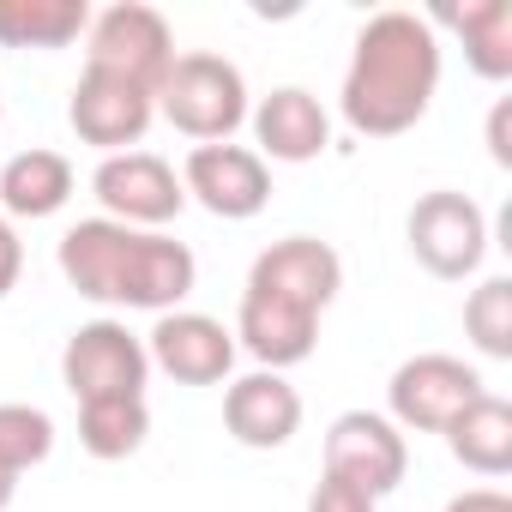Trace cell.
Masks as SVG:
<instances>
[{
  "label": "cell",
  "mask_w": 512,
  "mask_h": 512,
  "mask_svg": "<svg viewBox=\"0 0 512 512\" xmlns=\"http://www.w3.org/2000/svg\"><path fill=\"white\" fill-rule=\"evenodd\" d=\"M440 85V43L416 13H380L368 19L350 79H344V121L368 139L410 133Z\"/></svg>",
  "instance_id": "6da1fadb"
},
{
  "label": "cell",
  "mask_w": 512,
  "mask_h": 512,
  "mask_svg": "<svg viewBox=\"0 0 512 512\" xmlns=\"http://www.w3.org/2000/svg\"><path fill=\"white\" fill-rule=\"evenodd\" d=\"M169 61H175L169 25H163V13L139 7V0H127V7H109V13L91 25V67H97V73L133 79V85H145V91L157 97Z\"/></svg>",
  "instance_id": "5b68a950"
},
{
  "label": "cell",
  "mask_w": 512,
  "mask_h": 512,
  "mask_svg": "<svg viewBox=\"0 0 512 512\" xmlns=\"http://www.w3.org/2000/svg\"><path fill=\"white\" fill-rule=\"evenodd\" d=\"M151 434V410L145 398H103V404H79V440L91 458H133Z\"/></svg>",
  "instance_id": "7402d4cb"
},
{
  "label": "cell",
  "mask_w": 512,
  "mask_h": 512,
  "mask_svg": "<svg viewBox=\"0 0 512 512\" xmlns=\"http://www.w3.org/2000/svg\"><path fill=\"white\" fill-rule=\"evenodd\" d=\"M476 398H482V380L452 356H416L392 374V416L422 434H446Z\"/></svg>",
  "instance_id": "52a82bcc"
},
{
  "label": "cell",
  "mask_w": 512,
  "mask_h": 512,
  "mask_svg": "<svg viewBox=\"0 0 512 512\" xmlns=\"http://www.w3.org/2000/svg\"><path fill=\"white\" fill-rule=\"evenodd\" d=\"M404 464H410L404 458V440H398V428L386 416L350 410L326 434V476L344 482V488H356V494H368V500L392 494L404 482Z\"/></svg>",
  "instance_id": "8992f818"
},
{
  "label": "cell",
  "mask_w": 512,
  "mask_h": 512,
  "mask_svg": "<svg viewBox=\"0 0 512 512\" xmlns=\"http://www.w3.org/2000/svg\"><path fill=\"white\" fill-rule=\"evenodd\" d=\"M410 253L434 272V278H470L488 253V223L482 205L464 193H428L410 211Z\"/></svg>",
  "instance_id": "277c9868"
},
{
  "label": "cell",
  "mask_w": 512,
  "mask_h": 512,
  "mask_svg": "<svg viewBox=\"0 0 512 512\" xmlns=\"http://www.w3.org/2000/svg\"><path fill=\"white\" fill-rule=\"evenodd\" d=\"M73 193V163L61 151H25L0 169V205L13 217H49Z\"/></svg>",
  "instance_id": "d6986e66"
},
{
  "label": "cell",
  "mask_w": 512,
  "mask_h": 512,
  "mask_svg": "<svg viewBox=\"0 0 512 512\" xmlns=\"http://www.w3.org/2000/svg\"><path fill=\"white\" fill-rule=\"evenodd\" d=\"M127 247H133V229L127 223H109V217H91L79 229L61 235V272L79 296L91 302H115V284H121V266H127Z\"/></svg>",
  "instance_id": "2e32d148"
},
{
  "label": "cell",
  "mask_w": 512,
  "mask_h": 512,
  "mask_svg": "<svg viewBox=\"0 0 512 512\" xmlns=\"http://www.w3.org/2000/svg\"><path fill=\"white\" fill-rule=\"evenodd\" d=\"M187 290H193V253L181 241H163V235H133L115 302H127V308H175Z\"/></svg>",
  "instance_id": "9a60e30c"
},
{
  "label": "cell",
  "mask_w": 512,
  "mask_h": 512,
  "mask_svg": "<svg viewBox=\"0 0 512 512\" xmlns=\"http://www.w3.org/2000/svg\"><path fill=\"white\" fill-rule=\"evenodd\" d=\"M446 446H452V458L464 464V470H476V476H506L512 470V404H500V398H476L452 428H446Z\"/></svg>",
  "instance_id": "ac0fdd59"
},
{
  "label": "cell",
  "mask_w": 512,
  "mask_h": 512,
  "mask_svg": "<svg viewBox=\"0 0 512 512\" xmlns=\"http://www.w3.org/2000/svg\"><path fill=\"white\" fill-rule=\"evenodd\" d=\"M314 338H320V314H308V308H296L284 296H266V290H247L241 296V344L260 356L266 368L308 362Z\"/></svg>",
  "instance_id": "5bb4252c"
},
{
  "label": "cell",
  "mask_w": 512,
  "mask_h": 512,
  "mask_svg": "<svg viewBox=\"0 0 512 512\" xmlns=\"http://www.w3.org/2000/svg\"><path fill=\"white\" fill-rule=\"evenodd\" d=\"M85 25V0H0V43L7 49H61Z\"/></svg>",
  "instance_id": "ffe728a7"
},
{
  "label": "cell",
  "mask_w": 512,
  "mask_h": 512,
  "mask_svg": "<svg viewBox=\"0 0 512 512\" xmlns=\"http://www.w3.org/2000/svg\"><path fill=\"white\" fill-rule=\"evenodd\" d=\"M151 356L181 386H217L235 368V338L217 320H205V314H169L151 332Z\"/></svg>",
  "instance_id": "7c38bea8"
},
{
  "label": "cell",
  "mask_w": 512,
  "mask_h": 512,
  "mask_svg": "<svg viewBox=\"0 0 512 512\" xmlns=\"http://www.w3.org/2000/svg\"><path fill=\"white\" fill-rule=\"evenodd\" d=\"M151 109H157V97L145 85L115 79V73H97V67H85V79L73 91V127H79L85 145H103V151L139 145L145 127H151Z\"/></svg>",
  "instance_id": "9c48e42d"
},
{
  "label": "cell",
  "mask_w": 512,
  "mask_h": 512,
  "mask_svg": "<svg viewBox=\"0 0 512 512\" xmlns=\"http://www.w3.org/2000/svg\"><path fill=\"white\" fill-rule=\"evenodd\" d=\"M145 368H151L145 344H139L127 326H115V320H97V326L73 332V344H67V356H61V374H67V386H73L79 404L139 398V392H145Z\"/></svg>",
  "instance_id": "3957f363"
},
{
  "label": "cell",
  "mask_w": 512,
  "mask_h": 512,
  "mask_svg": "<svg viewBox=\"0 0 512 512\" xmlns=\"http://www.w3.org/2000/svg\"><path fill=\"white\" fill-rule=\"evenodd\" d=\"M253 133H260V145L278 157V163H308L326 151V109L308 97V91H272L260 103V115H253Z\"/></svg>",
  "instance_id": "e0dca14e"
},
{
  "label": "cell",
  "mask_w": 512,
  "mask_h": 512,
  "mask_svg": "<svg viewBox=\"0 0 512 512\" xmlns=\"http://www.w3.org/2000/svg\"><path fill=\"white\" fill-rule=\"evenodd\" d=\"M308 512H374V500L368 494H356V488H344V482H320L314 488V500H308Z\"/></svg>",
  "instance_id": "d4e9b609"
},
{
  "label": "cell",
  "mask_w": 512,
  "mask_h": 512,
  "mask_svg": "<svg viewBox=\"0 0 512 512\" xmlns=\"http://www.w3.org/2000/svg\"><path fill=\"white\" fill-rule=\"evenodd\" d=\"M19 266H25V253H19V235L0 223V296H13V284H19Z\"/></svg>",
  "instance_id": "484cf974"
},
{
  "label": "cell",
  "mask_w": 512,
  "mask_h": 512,
  "mask_svg": "<svg viewBox=\"0 0 512 512\" xmlns=\"http://www.w3.org/2000/svg\"><path fill=\"white\" fill-rule=\"evenodd\" d=\"M223 422H229V434H235L241 446L272 452V446H284V440L302 428V398H296V386L278 380V374H247V380L229 386Z\"/></svg>",
  "instance_id": "4fadbf2b"
},
{
  "label": "cell",
  "mask_w": 512,
  "mask_h": 512,
  "mask_svg": "<svg viewBox=\"0 0 512 512\" xmlns=\"http://www.w3.org/2000/svg\"><path fill=\"white\" fill-rule=\"evenodd\" d=\"M446 512H512V500H506L500 488H470V494H458Z\"/></svg>",
  "instance_id": "4316f807"
},
{
  "label": "cell",
  "mask_w": 512,
  "mask_h": 512,
  "mask_svg": "<svg viewBox=\"0 0 512 512\" xmlns=\"http://www.w3.org/2000/svg\"><path fill=\"white\" fill-rule=\"evenodd\" d=\"M506 121H512V103H494V115H488V151H494V163H512V139H506Z\"/></svg>",
  "instance_id": "83f0119b"
},
{
  "label": "cell",
  "mask_w": 512,
  "mask_h": 512,
  "mask_svg": "<svg viewBox=\"0 0 512 512\" xmlns=\"http://www.w3.org/2000/svg\"><path fill=\"white\" fill-rule=\"evenodd\" d=\"M13 488H19V476H7V470H0V512L13 506Z\"/></svg>",
  "instance_id": "f1b7e54d"
},
{
  "label": "cell",
  "mask_w": 512,
  "mask_h": 512,
  "mask_svg": "<svg viewBox=\"0 0 512 512\" xmlns=\"http://www.w3.org/2000/svg\"><path fill=\"white\" fill-rule=\"evenodd\" d=\"M187 193L211 211V217H253L272 199V175L266 163L241 151V145H199L187 157Z\"/></svg>",
  "instance_id": "30bf717a"
},
{
  "label": "cell",
  "mask_w": 512,
  "mask_h": 512,
  "mask_svg": "<svg viewBox=\"0 0 512 512\" xmlns=\"http://www.w3.org/2000/svg\"><path fill=\"white\" fill-rule=\"evenodd\" d=\"M55 446V422L31 404H0V470L25 476L31 464H43Z\"/></svg>",
  "instance_id": "603a6c76"
},
{
  "label": "cell",
  "mask_w": 512,
  "mask_h": 512,
  "mask_svg": "<svg viewBox=\"0 0 512 512\" xmlns=\"http://www.w3.org/2000/svg\"><path fill=\"white\" fill-rule=\"evenodd\" d=\"M338 284H344V260L314 235H290V241L266 247L260 260H253V278H247V290L284 296V302H296L308 314H320L338 296Z\"/></svg>",
  "instance_id": "ba28073f"
},
{
  "label": "cell",
  "mask_w": 512,
  "mask_h": 512,
  "mask_svg": "<svg viewBox=\"0 0 512 512\" xmlns=\"http://www.w3.org/2000/svg\"><path fill=\"white\" fill-rule=\"evenodd\" d=\"M97 199L121 217V223H169L175 211H181V181H175V169L163 163V157H151V151H127V157H109L103 169H97Z\"/></svg>",
  "instance_id": "8fae6325"
},
{
  "label": "cell",
  "mask_w": 512,
  "mask_h": 512,
  "mask_svg": "<svg viewBox=\"0 0 512 512\" xmlns=\"http://www.w3.org/2000/svg\"><path fill=\"white\" fill-rule=\"evenodd\" d=\"M464 326H470V338H476L482 356H512V284L506 278H488L470 296Z\"/></svg>",
  "instance_id": "cb8c5ba5"
},
{
  "label": "cell",
  "mask_w": 512,
  "mask_h": 512,
  "mask_svg": "<svg viewBox=\"0 0 512 512\" xmlns=\"http://www.w3.org/2000/svg\"><path fill=\"white\" fill-rule=\"evenodd\" d=\"M157 109L187 133V139H229L247 121V91L241 73L217 55H175L163 85H157Z\"/></svg>",
  "instance_id": "7a4b0ae2"
},
{
  "label": "cell",
  "mask_w": 512,
  "mask_h": 512,
  "mask_svg": "<svg viewBox=\"0 0 512 512\" xmlns=\"http://www.w3.org/2000/svg\"><path fill=\"white\" fill-rule=\"evenodd\" d=\"M440 19L464 31V55L482 79L512 73V0H464V7H440Z\"/></svg>",
  "instance_id": "44dd1931"
}]
</instances>
